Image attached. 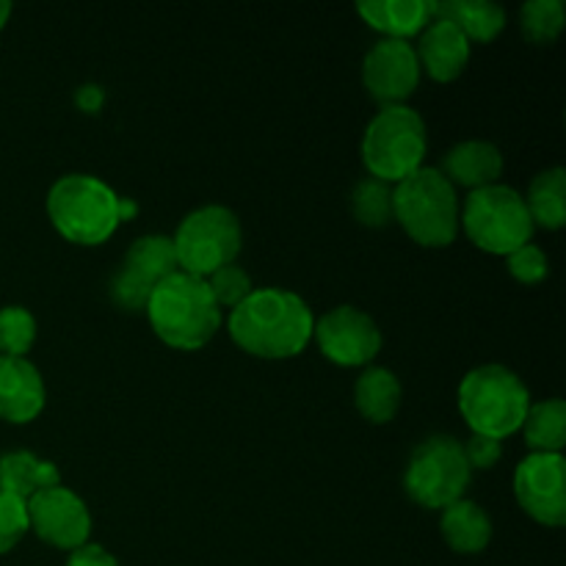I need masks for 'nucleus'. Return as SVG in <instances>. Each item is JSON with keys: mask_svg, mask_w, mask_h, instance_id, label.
Segmentation results:
<instances>
[{"mask_svg": "<svg viewBox=\"0 0 566 566\" xmlns=\"http://www.w3.org/2000/svg\"><path fill=\"white\" fill-rule=\"evenodd\" d=\"M9 14H11V3L9 0H0V31H3V25L9 22Z\"/></svg>", "mask_w": 566, "mask_h": 566, "instance_id": "obj_35", "label": "nucleus"}, {"mask_svg": "<svg viewBox=\"0 0 566 566\" xmlns=\"http://www.w3.org/2000/svg\"><path fill=\"white\" fill-rule=\"evenodd\" d=\"M420 72L437 83L457 81L470 61V42L453 22L434 17L420 33V42L415 48Z\"/></svg>", "mask_w": 566, "mask_h": 566, "instance_id": "obj_14", "label": "nucleus"}, {"mask_svg": "<svg viewBox=\"0 0 566 566\" xmlns=\"http://www.w3.org/2000/svg\"><path fill=\"white\" fill-rule=\"evenodd\" d=\"M429 136L426 122L409 105H385L363 136V164L370 177L398 186L423 169Z\"/></svg>", "mask_w": 566, "mask_h": 566, "instance_id": "obj_6", "label": "nucleus"}, {"mask_svg": "<svg viewBox=\"0 0 566 566\" xmlns=\"http://www.w3.org/2000/svg\"><path fill=\"white\" fill-rule=\"evenodd\" d=\"M352 213L354 219L370 230H381L392 221V186L376 177H365L354 186L352 193Z\"/></svg>", "mask_w": 566, "mask_h": 566, "instance_id": "obj_25", "label": "nucleus"}, {"mask_svg": "<svg viewBox=\"0 0 566 566\" xmlns=\"http://www.w3.org/2000/svg\"><path fill=\"white\" fill-rule=\"evenodd\" d=\"M464 459H468L470 470H490L495 468L497 459L503 457V442L492 440V437L473 434L464 442Z\"/></svg>", "mask_w": 566, "mask_h": 566, "instance_id": "obj_32", "label": "nucleus"}, {"mask_svg": "<svg viewBox=\"0 0 566 566\" xmlns=\"http://www.w3.org/2000/svg\"><path fill=\"white\" fill-rule=\"evenodd\" d=\"M354 401L365 420L376 426L390 423L401 407V381L387 368L363 370L354 387Z\"/></svg>", "mask_w": 566, "mask_h": 566, "instance_id": "obj_20", "label": "nucleus"}, {"mask_svg": "<svg viewBox=\"0 0 566 566\" xmlns=\"http://www.w3.org/2000/svg\"><path fill=\"white\" fill-rule=\"evenodd\" d=\"M525 208H528L534 227L539 224L545 230H562L566 221V171L562 166L534 177Z\"/></svg>", "mask_w": 566, "mask_h": 566, "instance_id": "obj_22", "label": "nucleus"}, {"mask_svg": "<svg viewBox=\"0 0 566 566\" xmlns=\"http://www.w3.org/2000/svg\"><path fill=\"white\" fill-rule=\"evenodd\" d=\"M235 346L260 359H291L313 340V310L302 296L282 287H258L230 313Z\"/></svg>", "mask_w": 566, "mask_h": 566, "instance_id": "obj_1", "label": "nucleus"}, {"mask_svg": "<svg viewBox=\"0 0 566 566\" xmlns=\"http://www.w3.org/2000/svg\"><path fill=\"white\" fill-rule=\"evenodd\" d=\"M28 528L59 551H77L92 534V514L86 503L66 486H48L25 503Z\"/></svg>", "mask_w": 566, "mask_h": 566, "instance_id": "obj_12", "label": "nucleus"}, {"mask_svg": "<svg viewBox=\"0 0 566 566\" xmlns=\"http://www.w3.org/2000/svg\"><path fill=\"white\" fill-rule=\"evenodd\" d=\"M528 409V387L503 365L473 368L459 385V412L473 434L503 442L523 429Z\"/></svg>", "mask_w": 566, "mask_h": 566, "instance_id": "obj_4", "label": "nucleus"}, {"mask_svg": "<svg viewBox=\"0 0 566 566\" xmlns=\"http://www.w3.org/2000/svg\"><path fill=\"white\" fill-rule=\"evenodd\" d=\"M363 83L376 103L403 105L420 83V64L415 48L401 39H381L363 61Z\"/></svg>", "mask_w": 566, "mask_h": 566, "instance_id": "obj_13", "label": "nucleus"}, {"mask_svg": "<svg viewBox=\"0 0 566 566\" xmlns=\"http://www.w3.org/2000/svg\"><path fill=\"white\" fill-rule=\"evenodd\" d=\"M523 434L534 453H562L566 446V403L562 398L531 403Z\"/></svg>", "mask_w": 566, "mask_h": 566, "instance_id": "obj_23", "label": "nucleus"}, {"mask_svg": "<svg viewBox=\"0 0 566 566\" xmlns=\"http://www.w3.org/2000/svg\"><path fill=\"white\" fill-rule=\"evenodd\" d=\"M153 332L177 352H197L208 346L221 326V310L199 276L175 271L158 282L147 302Z\"/></svg>", "mask_w": 566, "mask_h": 566, "instance_id": "obj_2", "label": "nucleus"}, {"mask_svg": "<svg viewBox=\"0 0 566 566\" xmlns=\"http://www.w3.org/2000/svg\"><path fill=\"white\" fill-rule=\"evenodd\" d=\"M359 17L374 31L385 33V39H401L407 42L415 33H423L437 17L434 0H368L357 6Z\"/></svg>", "mask_w": 566, "mask_h": 566, "instance_id": "obj_17", "label": "nucleus"}, {"mask_svg": "<svg viewBox=\"0 0 566 566\" xmlns=\"http://www.w3.org/2000/svg\"><path fill=\"white\" fill-rule=\"evenodd\" d=\"M75 103H77V108L86 111V114H97V111L103 108V103H105L103 88L92 86V83H88V86H81V88H77V94H75Z\"/></svg>", "mask_w": 566, "mask_h": 566, "instance_id": "obj_34", "label": "nucleus"}, {"mask_svg": "<svg viewBox=\"0 0 566 566\" xmlns=\"http://www.w3.org/2000/svg\"><path fill=\"white\" fill-rule=\"evenodd\" d=\"M313 337L324 357L343 368H363L381 352V332L376 321L352 304H340L315 321Z\"/></svg>", "mask_w": 566, "mask_h": 566, "instance_id": "obj_11", "label": "nucleus"}, {"mask_svg": "<svg viewBox=\"0 0 566 566\" xmlns=\"http://www.w3.org/2000/svg\"><path fill=\"white\" fill-rule=\"evenodd\" d=\"M506 265L509 274L517 282H523V285H536V282H542L551 274V260H547V254L542 252L539 247H534V243H525V247L506 254Z\"/></svg>", "mask_w": 566, "mask_h": 566, "instance_id": "obj_30", "label": "nucleus"}, {"mask_svg": "<svg viewBox=\"0 0 566 566\" xmlns=\"http://www.w3.org/2000/svg\"><path fill=\"white\" fill-rule=\"evenodd\" d=\"M36 340V318L25 307L0 310V357H25Z\"/></svg>", "mask_w": 566, "mask_h": 566, "instance_id": "obj_27", "label": "nucleus"}, {"mask_svg": "<svg viewBox=\"0 0 566 566\" xmlns=\"http://www.w3.org/2000/svg\"><path fill=\"white\" fill-rule=\"evenodd\" d=\"M459 227H464L475 247L490 254H512L514 249L531 243L536 230L525 199L501 182L470 191L464 208L459 210Z\"/></svg>", "mask_w": 566, "mask_h": 566, "instance_id": "obj_7", "label": "nucleus"}, {"mask_svg": "<svg viewBox=\"0 0 566 566\" xmlns=\"http://www.w3.org/2000/svg\"><path fill=\"white\" fill-rule=\"evenodd\" d=\"M44 409V381L25 357H0V420L31 423Z\"/></svg>", "mask_w": 566, "mask_h": 566, "instance_id": "obj_15", "label": "nucleus"}, {"mask_svg": "<svg viewBox=\"0 0 566 566\" xmlns=\"http://www.w3.org/2000/svg\"><path fill=\"white\" fill-rule=\"evenodd\" d=\"M66 566H119L116 564V558L111 556L105 547L99 545H81L77 551L70 553V558H66Z\"/></svg>", "mask_w": 566, "mask_h": 566, "instance_id": "obj_33", "label": "nucleus"}, {"mask_svg": "<svg viewBox=\"0 0 566 566\" xmlns=\"http://www.w3.org/2000/svg\"><path fill=\"white\" fill-rule=\"evenodd\" d=\"M108 291L119 310H125V313H144L155 287L149 282H144L142 276L133 274V271H127L125 265H119V271L111 276Z\"/></svg>", "mask_w": 566, "mask_h": 566, "instance_id": "obj_29", "label": "nucleus"}, {"mask_svg": "<svg viewBox=\"0 0 566 566\" xmlns=\"http://www.w3.org/2000/svg\"><path fill=\"white\" fill-rule=\"evenodd\" d=\"M25 503L0 492V556L9 553L28 534Z\"/></svg>", "mask_w": 566, "mask_h": 566, "instance_id": "obj_31", "label": "nucleus"}, {"mask_svg": "<svg viewBox=\"0 0 566 566\" xmlns=\"http://www.w3.org/2000/svg\"><path fill=\"white\" fill-rule=\"evenodd\" d=\"M470 475L473 470L464 459L462 442L448 434H434L420 442L409 457L403 486L418 506L442 512L451 503L462 501Z\"/></svg>", "mask_w": 566, "mask_h": 566, "instance_id": "obj_9", "label": "nucleus"}, {"mask_svg": "<svg viewBox=\"0 0 566 566\" xmlns=\"http://www.w3.org/2000/svg\"><path fill=\"white\" fill-rule=\"evenodd\" d=\"M459 210L457 188L440 169L423 166L392 186V221L420 247H451L459 235Z\"/></svg>", "mask_w": 566, "mask_h": 566, "instance_id": "obj_3", "label": "nucleus"}, {"mask_svg": "<svg viewBox=\"0 0 566 566\" xmlns=\"http://www.w3.org/2000/svg\"><path fill=\"white\" fill-rule=\"evenodd\" d=\"M61 473L53 462L31 451H9L0 457V492L28 503L36 492L59 486Z\"/></svg>", "mask_w": 566, "mask_h": 566, "instance_id": "obj_18", "label": "nucleus"}, {"mask_svg": "<svg viewBox=\"0 0 566 566\" xmlns=\"http://www.w3.org/2000/svg\"><path fill=\"white\" fill-rule=\"evenodd\" d=\"M127 271H133L136 276H142L149 285H158L166 276H171L175 271H180L175 254V243L166 235H144L138 241H133V247L125 254Z\"/></svg>", "mask_w": 566, "mask_h": 566, "instance_id": "obj_24", "label": "nucleus"}, {"mask_svg": "<svg viewBox=\"0 0 566 566\" xmlns=\"http://www.w3.org/2000/svg\"><path fill=\"white\" fill-rule=\"evenodd\" d=\"M440 171L453 188L464 186L470 191H479L501 180L503 155L490 142H462L448 149Z\"/></svg>", "mask_w": 566, "mask_h": 566, "instance_id": "obj_16", "label": "nucleus"}, {"mask_svg": "<svg viewBox=\"0 0 566 566\" xmlns=\"http://www.w3.org/2000/svg\"><path fill=\"white\" fill-rule=\"evenodd\" d=\"M440 531L451 551L462 553V556H475V553H484L486 545H490L492 520L479 503L462 497V501L442 509Z\"/></svg>", "mask_w": 566, "mask_h": 566, "instance_id": "obj_19", "label": "nucleus"}, {"mask_svg": "<svg viewBox=\"0 0 566 566\" xmlns=\"http://www.w3.org/2000/svg\"><path fill=\"white\" fill-rule=\"evenodd\" d=\"M520 31L531 44H553L564 31L562 0H531L520 11Z\"/></svg>", "mask_w": 566, "mask_h": 566, "instance_id": "obj_26", "label": "nucleus"}, {"mask_svg": "<svg viewBox=\"0 0 566 566\" xmlns=\"http://www.w3.org/2000/svg\"><path fill=\"white\" fill-rule=\"evenodd\" d=\"M514 495L536 523H566V462L562 453H531L514 470Z\"/></svg>", "mask_w": 566, "mask_h": 566, "instance_id": "obj_10", "label": "nucleus"}, {"mask_svg": "<svg viewBox=\"0 0 566 566\" xmlns=\"http://www.w3.org/2000/svg\"><path fill=\"white\" fill-rule=\"evenodd\" d=\"M437 17L453 22L468 42H492L506 28V11L486 0H446L437 3Z\"/></svg>", "mask_w": 566, "mask_h": 566, "instance_id": "obj_21", "label": "nucleus"}, {"mask_svg": "<svg viewBox=\"0 0 566 566\" xmlns=\"http://www.w3.org/2000/svg\"><path fill=\"white\" fill-rule=\"evenodd\" d=\"M171 243L182 274L208 280L213 271L235 263L243 243L241 221L230 208L208 205L180 221Z\"/></svg>", "mask_w": 566, "mask_h": 566, "instance_id": "obj_8", "label": "nucleus"}, {"mask_svg": "<svg viewBox=\"0 0 566 566\" xmlns=\"http://www.w3.org/2000/svg\"><path fill=\"white\" fill-rule=\"evenodd\" d=\"M48 216L66 241L97 247L119 227L122 199L97 177L66 175L50 188Z\"/></svg>", "mask_w": 566, "mask_h": 566, "instance_id": "obj_5", "label": "nucleus"}, {"mask_svg": "<svg viewBox=\"0 0 566 566\" xmlns=\"http://www.w3.org/2000/svg\"><path fill=\"white\" fill-rule=\"evenodd\" d=\"M205 282H208V291H210V296H213V302L219 304V310L221 307L235 310L238 304L247 302L254 291V285H252V280H249L247 271L235 263L213 271V274H210Z\"/></svg>", "mask_w": 566, "mask_h": 566, "instance_id": "obj_28", "label": "nucleus"}]
</instances>
